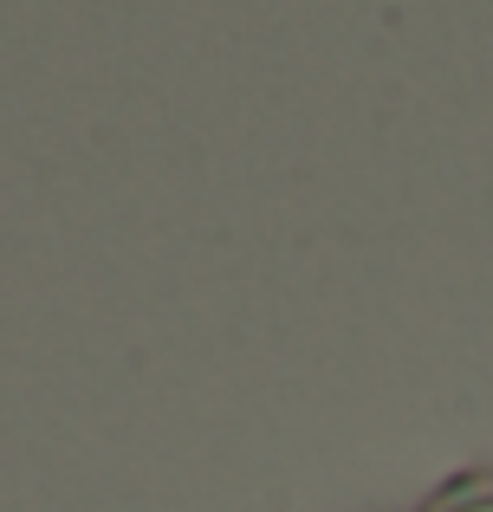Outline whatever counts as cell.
I'll use <instances>...</instances> for the list:
<instances>
[{
  "mask_svg": "<svg viewBox=\"0 0 493 512\" xmlns=\"http://www.w3.org/2000/svg\"><path fill=\"white\" fill-rule=\"evenodd\" d=\"M422 512H493V474H455Z\"/></svg>",
  "mask_w": 493,
  "mask_h": 512,
  "instance_id": "cell-1",
  "label": "cell"
}]
</instances>
